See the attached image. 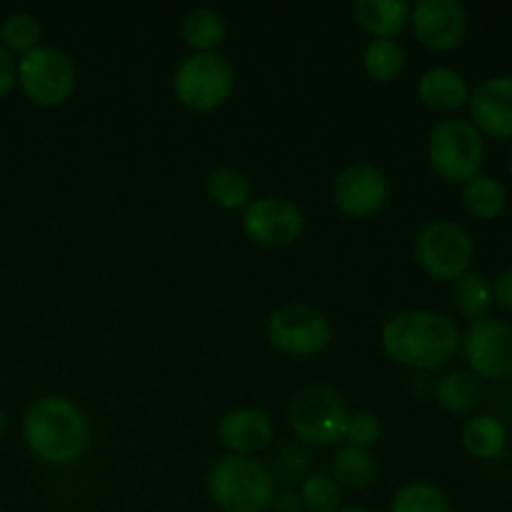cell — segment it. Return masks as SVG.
I'll return each instance as SVG.
<instances>
[{
	"mask_svg": "<svg viewBox=\"0 0 512 512\" xmlns=\"http://www.w3.org/2000/svg\"><path fill=\"white\" fill-rule=\"evenodd\" d=\"M463 208L475 220H495L508 208V190L493 175H483L468 180L463 185Z\"/></svg>",
	"mask_w": 512,
	"mask_h": 512,
	"instance_id": "ac0fdd59",
	"label": "cell"
},
{
	"mask_svg": "<svg viewBox=\"0 0 512 512\" xmlns=\"http://www.w3.org/2000/svg\"><path fill=\"white\" fill-rule=\"evenodd\" d=\"M385 355L405 368L438 370L458 355L463 335L453 318L433 310L398 313L380 333Z\"/></svg>",
	"mask_w": 512,
	"mask_h": 512,
	"instance_id": "6da1fadb",
	"label": "cell"
},
{
	"mask_svg": "<svg viewBox=\"0 0 512 512\" xmlns=\"http://www.w3.org/2000/svg\"><path fill=\"white\" fill-rule=\"evenodd\" d=\"M418 98L433 113H455L470 100V85L458 70L435 65L418 80Z\"/></svg>",
	"mask_w": 512,
	"mask_h": 512,
	"instance_id": "2e32d148",
	"label": "cell"
},
{
	"mask_svg": "<svg viewBox=\"0 0 512 512\" xmlns=\"http://www.w3.org/2000/svg\"><path fill=\"white\" fill-rule=\"evenodd\" d=\"M453 305L465 318L480 320L493 305V285L480 273H465L453 285Z\"/></svg>",
	"mask_w": 512,
	"mask_h": 512,
	"instance_id": "603a6c76",
	"label": "cell"
},
{
	"mask_svg": "<svg viewBox=\"0 0 512 512\" xmlns=\"http://www.w3.org/2000/svg\"><path fill=\"white\" fill-rule=\"evenodd\" d=\"M3 48L18 53L20 58L40 48V23L30 13H10L0 28Z\"/></svg>",
	"mask_w": 512,
	"mask_h": 512,
	"instance_id": "484cf974",
	"label": "cell"
},
{
	"mask_svg": "<svg viewBox=\"0 0 512 512\" xmlns=\"http://www.w3.org/2000/svg\"><path fill=\"white\" fill-rule=\"evenodd\" d=\"M473 238L455 220H430L415 240L420 268L435 280H458L473 263Z\"/></svg>",
	"mask_w": 512,
	"mask_h": 512,
	"instance_id": "52a82bcc",
	"label": "cell"
},
{
	"mask_svg": "<svg viewBox=\"0 0 512 512\" xmlns=\"http://www.w3.org/2000/svg\"><path fill=\"white\" fill-rule=\"evenodd\" d=\"M3 433H5V413L3 408H0V438H3Z\"/></svg>",
	"mask_w": 512,
	"mask_h": 512,
	"instance_id": "836d02e7",
	"label": "cell"
},
{
	"mask_svg": "<svg viewBox=\"0 0 512 512\" xmlns=\"http://www.w3.org/2000/svg\"><path fill=\"white\" fill-rule=\"evenodd\" d=\"M390 512H448V500L435 485L408 483L395 493Z\"/></svg>",
	"mask_w": 512,
	"mask_h": 512,
	"instance_id": "4316f807",
	"label": "cell"
},
{
	"mask_svg": "<svg viewBox=\"0 0 512 512\" xmlns=\"http://www.w3.org/2000/svg\"><path fill=\"white\" fill-rule=\"evenodd\" d=\"M208 495L223 512H265L275 500V480L255 458L225 455L210 468Z\"/></svg>",
	"mask_w": 512,
	"mask_h": 512,
	"instance_id": "3957f363",
	"label": "cell"
},
{
	"mask_svg": "<svg viewBox=\"0 0 512 512\" xmlns=\"http://www.w3.org/2000/svg\"><path fill=\"white\" fill-rule=\"evenodd\" d=\"M15 83H18V60L0 45V98H5L15 88Z\"/></svg>",
	"mask_w": 512,
	"mask_h": 512,
	"instance_id": "f546056e",
	"label": "cell"
},
{
	"mask_svg": "<svg viewBox=\"0 0 512 512\" xmlns=\"http://www.w3.org/2000/svg\"><path fill=\"white\" fill-rule=\"evenodd\" d=\"M493 300H498V305L503 310L512 313V268L503 270V273L495 278L493 283Z\"/></svg>",
	"mask_w": 512,
	"mask_h": 512,
	"instance_id": "4dcf8cb0",
	"label": "cell"
},
{
	"mask_svg": "<svg viewBox=\"0 0 512 512\" xmlns=\"http://www.w3.org/2000/svg\"><path fill=\"white\" fill-rule=\"evenodd\" d=\"M333 200L340 213L350 218H370L388 200V180L370 163L348 165L335 178Z\"/></svg>",
	"mask_w": 512,
	"mask_h": 512,
	"instance_id": "4fadbf2b",
	"label": "cell"
},
{
	"mask_svg": "<svg viewBox=\"0 0 512 512\" xmlns=\"http://www.w3.org/2000/svg\"><path fill=\"white\" fill-rule=\"evenodd\" d=\"M333 478L335 483L350 485V488H365L375 478V460L368 450H360L348 445L340 448L333 458Z\"/></svg>",
	"mask_w": 512,
	"mask_h": 512,
	"instance_id": "d4e9b609",
	"label": "cell"
},
{
	"mask_svg": "<svg viewBox=\"0 0 512 512\" xmlns=\"http://www.w3.org/2000/svg\"><path fill=\"white\" fill-rule=\"evenodd\" d=\"M480 398H483V385L473 373H465V370H453L435 385V400L448 413H473L480 405Z\"/></svg>",
	"mask_w": 512,
	"mask_h": 512,
	"instance_id": "ffe728a7",
	"label": "cell"
},
{
	"mask_svg": "<svg viewBox=\"0 0 512 512\" xmlns=\"http://www.w3.org/2000/svg\"><path fill=\"white\" fill-rule=\"evenodd\" d=\"M0 512H3V510H0Z\"/></svg>",
	"mask_w": 512,
	"mask_h": 512,
	"instance_id": "d590c367",
	"label": "cell"
},
{
	"mask_svg": "<svg viewBox=\"0 0 512 512\" xmlns=\"http://www.w3.org/2000/svg\"><path fill=\"white\" fill-rule=\"evenodd\" d=\"M275 505V512H308L305 510L303 500H300V493H295V490H285V493H280L278 498L273 500Z\"/></svg>",
	"mask_w": 512,
	"mask_h": 512,
	"instance_id": "1f68e13d",
	"label": "cell"
},
{
	"mask_svg": "<svg viewBox=\"0 0 512 512\" xmlns=\"http://www.w3.org/2000/svg\"><path fill=\"white\" fill-rule=\"evenodd\" d=\"M468 105L483 138L512 140V75H493L475 85Z\"/></svg>",
	"mask_w": 512,
	"mask_h": 512,
	"instance_id": "5bb4252c",
	"label": "cell"
},
{
	"mask_svg": "<svg viewBox=\"0 0 512 512\" xmlns=\"http://www.w3.org/2000/svg\"><path fill=\"white\" fill-rule=\"evenodd\" d=\"M88 420L60 395L35 400L23 418V440L48 465H70L88 448Z\"/></svg>",
	"mask_w": 512,
	"mask_h": 512,
	"instance_id": "7a4b0ae2",
	"label": "cell"
},
{
	"mask_svg": "<svg viewBox=\"0 0 512 512\" xmlns=\"http://www.w3.org/2000/svg\"><path fill=\"white\" fill-rule=\"evenodd\" d=\"M208 193L223 210H245L253 198L248 178L235 168H218L208 178Z\"/></svg>",
	"mask_w": 512,
	"mask_h": 512,
	"instance_id": "cb8c5ba5",
	"label": "cell"
},
{
	"mask_svg": "<svg viewBox=\"0 0 512 512\" xmlns=\"http://www.w3.org/2000/svg\"><path fill=\"white\" fill-rule=\"evenodd\" d=\"M303 225L300 208L285 198L250 200L243 213L245 235L263 248H288L300 238Z\"/></svg>",
	"mask_w": 512,
	"mask_h": 512,
	"instance_id": "7c38bea8",
	"label": "cell"
},
{
	"mask_svg": "<svg viewBox=\"0 0 512 512\" xmlns=\"http://www.w3.org/2000/svg\"><path fill=\"white\" fill-rule=\"evenodd\" d=\"M408 55L398 40H370L363 53V68L375 83H395L403 75Z\"/></svg>",
	"mask_w": 512,
	"mask_h": 512,
	"instance_id": "7402d4cb",
	"label": "cell"
},
{
	"mask_svg": "<svg viewBox=\"0 0 512 512\" xmlns=\"http://www.w3.org/2000/svg\"><path fill=\"white\" fill-rule=\"evenodd\" d=\"M268 340L275 350L295 358L323 353L333 340V325L308 305H285L268 318Z\"/></svg>",
	"mask_w": 512,
	"mask_h": 512,
	"instance_id": "9c48e42d",
	"label": "cell"
},
{
	"mask_svg": "<svg viewBox=\"0 0 512 512\" xmlns=\"http://www.w3.org/2000/svg\"><path fill=\"white\" fill-rule=\"evenodd\" d=\"M465 360L478 380L512 378V325L498 318H480L465 333Z\"/></svg>",
	"mask_w": 512,
	"mask_h": 512,
	"instance_id": "30bf717a",
	"label": "cell"
},
{
	"mask_svg": "<svg viewBox=\"0 0 512 512\" xmlns=\"http://www.w3.org/2000/svg\"><path fill=\"white\" fill-rule=\"evenodd\" d=\"M335 512H375V510H368V508H340Z\"/></svg>",
	"mask_w": 512,
	"mask_h": 512,
	"instance_id": "d6a6232c",
	"label": "cell"
},
{
	"mask_svg": "<svg viewBox=\"0 0 512 512\" xmlns=\"http://www.w3.org/2000/svg\"><path fill=\"white\" fill-rule=\"evenodd\" d=\"M413 5L405 0H358L353 5L355 23L375 40H395L410 23Z\"/></svg>",
	"mask_w": 512,
	"mask_h": 512,
	"instance_id": "e0dca14e",
	"label": "cell"
},
{
	"mask_svg": "<svg viewBox=\"0 0 512 512\" xmlns=\"http://www.w3.org/2000/svg\"><path fill=\"white\" fill-rule=\"evenodd\" d=\"M225 20L213 8H195L183 18V38L190 48L198 53H213L218 45L225 43Z\"/></svg>",
	"mask_w": 512,
	"mask_h": 512,
	"instance_id": "44dd1931",
	"label": "cell"
},
{
	"mask_svg": "<svg viewBox=\"0 0 512 512\" xmlns=\"http://www.w3.org/2000/svg\"><path fill=\"white\" fill-rule=\"evenodd\" d=\"M428 160L448 183H468L483 173L485 138L470 120H443L430 130Z\"/></svg>",
	"mask_w": 512,
	"mask_h": 512,
	"instance_id": "277c9868",
	"label": "cell"
},
{
	"mask_svg": "<svg viewBox=\"0 0 512 512\" xmlns=\"http://www.w3.org/2000/svg\"><path fill=\"white\" fill-rule=\"evenodd\" d=\"M463 445L473 458L498 460L508 450V430L495 415H473L463 425Z\"/></svg>",
	"mask_w": 512,
	"mask_h": 512,
	"instance_id": "d6986e66",
	"label": "cell"
},
{
	"mask_svg": "<svg viewBox=\"0 0 512 512\" xmlns=\"http://www.w3.org/2000/svg\"><path fill=\"white\" fill-rule=\"evenodd\" d=\"M380 438V420L373 413H353L348 415V425H345V440L353 448L368 450L370 445L378 443Z\"/></svg>",
	"mask_w": 512,
	"mask_h": 512,
	"instance_id": "f1b7e54d",
	"label": "cell"
},
{
	"mask_svg": "<svg viewBox=\"0 0 512 512\" xmlns=\"http://www.w3.org/2000/svg\"><path fill=\"white\" fill-rule=\"evenodd\" d=\"M508 173H510V178H512V150H510V155H508Z\"/></svg>",
	"mask_w": 512,
	"mask_h": 512,
	"instance_id": "e575fe53",
	"label": "cell"
},
{
	"mask_svg": "<svg viewBox=\"0 0 512 512\" xmlns=\"http://www.w3.org/2000/svg\"><path fill=\"white\" fill-rule=\"evenodd\" d=\"M415 40L433 53H448L468 33V10L460 0H418L410 10Z\"/></svg>",
	"mask_w": 512,
	"mask_h": 512,
	"instance_id": "8fae6325",
	"label": "cell"
},
{
	"mask_svg": "<svg viewBox=\"0 0 512 512\" xmlns=\"http://www.w3.org/2000/svg\"><path fill=\"white\" fill-rule=\"evenodd\" d=\"M235 70L223 55L195 53L178 65L173 75V93L180 105L195 113H210L230 98Z\"/></svg>",
	"mask_w": 512,
	"mask_h": 512,
	"instance_id": "5b68a950",
	"label": "cell"
},
{
	"mask_svg": "<svg viewBox=\"0 0 512 512\" xmlns=\"http://www.w3.org/2000/svg\"><path fill=\"white\" fill-rule=\"evenodd\" d=\"M348 408L333 388L308 385L293 398L288 420L293 433L310 445H335L345 438Z\"/></svg>",
	"mask_w": 512,
	"mask_h": 512,
	"instance_id": "8992f818",
	"label": "cell"
},
{
	"mask_svg": "<svg viewBox=\"0 0 512 512\" xmlns=\"http://www.w3.org/2000/svg\"><path fill=\"white\" fill-rule=\"evenodd\" d=\"M275 425L263 410L255 408H238L230 410L228 415H223V420L218 423V440L228 450H233V455H250L260 453V450L268 448L273 443Z\"/></svg>",
	"mask_w": 512,
	"mask_h": 512,
	"instance_id": "9a60e30c",
	"label": "cell"
},
{
	"mask_svg": "<svg viewBox=\"0 0 512 512\" xmlns=\"http://www.w3.org/2000/svg\"><path fill=\"white\" fill-rule=\"evenodd\" d=\"M300 500L308 512H335L343 503V490L335 483L333 475H308L300 488Z\"/></svg>",
	"mask_w": 512,
	"mask_h": 512,
	"instance_id": "83f0119b",
	"label": "cell"
},
{
	"mask_svg": "<svg viewBox=\"0 0 512 512\" xmlns=\"http://www.w3.org/2000/svg\"><path fill=\"white\" fill-rule=\"evenodd\" d=\"M18 85L38 108H58L75 90V65L63 50L40 45L18 60Z\"/></svg>",
	"mask_w": 512,
	"mask_h": 512,
	"instance_id": "ba28073f",
	"label": "cell"
}]
</instances>
